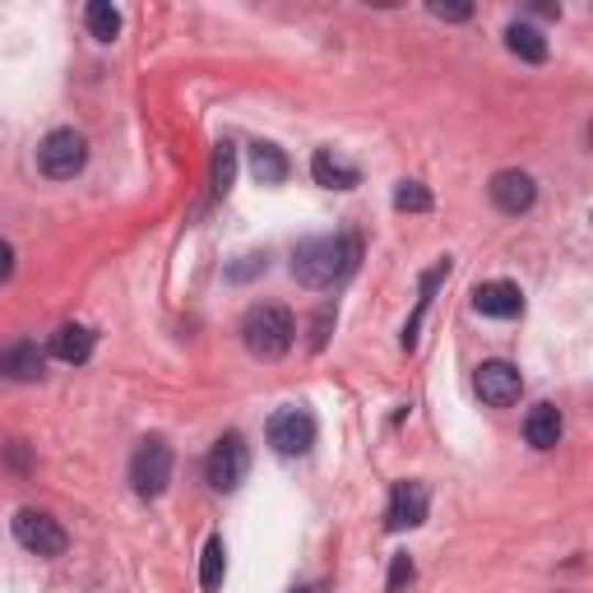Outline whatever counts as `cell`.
<instances>
[{"mask_svg":"<svg viewBox=\"0 0 593 593\" xmlns=\"http://www.w3.org/2000/svg\"><path fill=\"white\" fill-rule=\"evenodd\" d=\"M362 260V246L358 237L348 232H334V237H306L301 246L293 251V278L301 283V288H339V283L358 270Z\"/></svg>","mask_w":593,"mask_h":593,"instance_id":"1","label":"cell"},{"mask_svg":"<svg viewBox=\"0 0 593 593\" xmlns=\"http://www.w3.org/2000/svg\"><path fill=\"white\" fill-rule=\"evenodd\" d=\"M293 334H297V325H293L288 306H251L246 320H241V343L260 362H278L293 348Z\"/></svg>","mask_w":593,"mask_h":593,"instance_id":"2","label":"cell"},{"mask_svg":"<svg viewBox=\"0 0 593 593\" xmlns=\"http://www.w3.org/2000/svg\"><path fill=\"white\" fill-rule=\"evenodd\" d=\"M84 163H89V140H84L79 130H52V135L37 144V167H42V177H52V182L79 177Z\"/></svg>","mask_w":593,"mask_h":593,"instance_id":"3","label":"cell"},{"mask_svg":"<svg viewBox=\"0 0 593 593\" xmlns=\"http://www.w3.org/2000/svg\"><path fill=\"white\" fill-rule=\"evenodd\" d=\"M167 482H172V446L163 436H149V441H140L135 459H130V487H135V496L153 501L167 492Z\"/></svg>","mask_w":593,"mask_h":593,"instance_id":"4","label":"cell"},{"mask_svg":"<svg viewBox=\"0 0 593 593\" xmlns=\"http://www.w3.org/2000/svg\"><path fill=\"white\" fill-rule=\"evenodd\" d=\"M14 538L24 552H33L42 561H56V557H65V547H70V534H65L61 519H52L47 510H19L14 515Z\"/></svg>","mask_w":593,"mask_h":593,"instance_id":"5","label":"cell"},{"mask_svg":"<svg viewBox=\"0 0 593 593\" xmlns=\"http://www.w3.org/2000/svg\"><path fill=\"white\" fill-rule=\"evenodd\" d=\"M246 469H251V450L246 441H241L237 431L218 436L209 459H205V473H209V487L213 492H237L241 482H246Z\"/></svg>","mask_w":593,"mask_h":593,"instance_id":"6","label":"cell"},{"mask_svg":"<svg viewBox=\"0 0 593 593\" xmlns=\"http://www.w3.org/2000/svg\"><path fill=\"white\" fill-rule=\"evenodd\" d=\"M265 436H270V446L278 454H306V450L316 446V417L306 413V408H278L270 417Z\"/></svg>","mask_w":593,"mask_h":593,"instance_id":"7","label":"cell"},{"mask_svg":"<svg viewBox=\"0 0 593 593\" xmlns=\"http://www.w3.org/2000/svg\"><path fill=\"white\" fill-rule=\"evenodd\" d=\"M473 389H477V399L487 408H510L519 399V389H524V376H519V366H510V362H482L477 376H473Z\"/></svg>","mask_w":593,"mask_h":593,"instance_id":"8","label":"cell"},{"mask_svg":"<svg viewBox=\"0 0 593 593\" xmlns=\"http://www.w3.org/2000/svg\"><path fill=\"white\" fill-rule=\"evenodd\" d=\"M427 487L422 482H394V492H389V510H385V529L389 534H404V529H417V524L427 519Z\"/></svg>","mask_w":593,"mask_h":593,"instance_id":"9","label":"cell"},{"mask_svg":"<svg viewBox=\"0 0 593 593\" xmlns=\"http://www.w3.org/2000/svg\"><path fill=\"white\" fill-rule=\"evenodd\" d=\"M487 190H492V205H496L501 213H529V209H534V200H538L534 177H529V172H519V167L496 172Z\"/></svg>","mask_w":593,"mask_h":593,"instance_id":"10","label":"cell"},{"mask_svg":"<svg viewBox=\"0 0 593 593\" xmlns=\"http://www.w3.org/2000/svg\"><path fill=\"white\" fill-rule=\"evenodd\" d=\"M473 306H477V316H492V320H515L524 316V293L515 288V283H482V288L473 293Z\"/></svg>","mask_w":593,"mask_h":593,"instance_id":"11","label":"cell"},{"mask_svg":"<svg viewBox=\"0 0 593 593\" xmlns=\"http://www.w3.org/2000/svg\"><path fill=\"white\" fill-rule=\"evenodd\" d=\"M0 376H6V381H42V376H47V353H42L37 343L0 348Z\"/></svg>","mask_w":593,"mask_h":593,"instance_id":"12","label":"cell"},{"mask_svg":"<svg viewBox=\"0 0 593 593\" xmlns=\"http://www.w3.org/2000/svg\"><path fill=\"white\" fill-rule=\"evenodd\" d=\"M94 343H98V334H94V329H84V325H61L56 334H52V348H47V358L79 366V362H89V358H94Z\"/></svg>","mask_w":593,"mask_h":593,"instance_id":"13","label":"cell"},{"mask_svg":"<svg viewBox=\"0 0 593 593\" xmlns=\"http://www.w3.org/2000/svg\"><path fill=\"white\" fill-rule=\"evenodd\" d=\"M561 408L557 404H534L529 417H524V441H529L534 450H552L561 441Z\"/></svg>","mask_w":593,"mask_h":593,"instance_id":"14","label":"cell"},{"mask_svg":"<svg viewBox=\"0 0 593 593\" xmlns=\"http://www.w3.org/2000/svg\"><path fill=\"white\" fill-rule=\"evenodd\" d=\"M311 172H316V182L329 186V190H353L362 182V172L353 163H343L334 149H316V158H311Z\"/></svg>","mask_w":593,"mask_h":593,"instance_id":"15","label":"cell"},{"mask_svg":"<svg viewBox=\"0 0 593 593\" xmlns=\"http://www.w3.org/2000/svg\"><path fill=\"white\" fill-rule=\"evenodd\" d=\"M251 172L260 186H278V182H288V158L274 144H251Z\"/></svg>","mask_w":593,"mask_h":593,"instance_id":"16","label":"cell"},{"mask_svg":"<svg viewBox=\"0 0 593 593\" xmlns=\"http://www.w3.org/2000/svg\"><path fill=\"white\" fill-rule=\"evenodd\" d=\"M505 47H510L519 61H529V65L547 61V37L534 24H510V29H505Z\"/></svg>","mask_w":593,"mask_h":593,"instance_id":"17","label":"cell"},{"mask_svg":"<svg viewBox=\"0 0 593 593\" xmlns=\"http://www.w3.org/2000/svg\"><path fill=\"white\" fill-rule=\"evenodd\" d=\"M84 24H89V33H94L98 42H117V33H121V10L107 6V0H94V6L84 10Z\"/></svg>","mask_w":593,"mask_h":593,"instance_id":"18","label":"cell"},{"mask_svg":"<svg viewBox=\"0 0 593 593\" xmlns=\"http://www.w3.org/2000/svg\"><path fill=\"white\" fill-rule=\"evenodd\" d=\"M223 570H228V547H223V538H209L205 542V561H200V584L213 593L218 584H223Z\"/></svg>","mask_w":593,"mask_h":593,"instance_id":"19","label":"cell"},{"mask_svg":"<svg viewBox=\"0 0 593 593\" xmlns=\"http://www.w3.org/2000/svg\"><path fill=\"white\" fill-rule=\"evenodd\" d=\"M446 274H450V260H446V265H436V270L422 278V297H417V311H413V320L404 325V348H413V343H417V325H422L427 306H431V293H436V283H441Z\"/></svg>","mask_w":593,"mask_h":593,"instance_id":"20","label":"cell"},{"mask_svg":"<svg viewBox=\"0 0 593 593\" xmlns=\"http://www.w3.org/2000/svg\"><path fill=\"white\" fill-rule=\"evenodd\" d=\"M394 209L404 213H427L431 209V190L422 182H399V190H394Z\"/></svg>","mask_w":593,"mask_h":593,"instance_id":"21","label":"cell"},{"mask_svg":"<svg viewBox=\"0 0 593 593\" xmlns=\"http://www.w3.org/2000/svg\"><path fill=\"white\" fill-rule=\"evenodd\" d=\"M232 177H237V149L223 140V144H218V153H213V190L228 195L232 190Z\"/></svg>","mask_w":593,"mask_h":593,"instance_id":"22","label":"cell"},{"mask_svg":"<svg viewBox=\"0 0 593 593\" xmlns=\"http://www.w3.org/2000/svg\"><path fill=\"white\" fill-rule=\"evenodd\" d=\"M404 584H413V557L408 552H399L389 561V580H385V593H399Z\"/></svg>","mask_w":593,"mask_h":593,"instance_id":"23","label":"cell"},{"mask_svg":"<svg viewBox=\"0 0 593 593\" xmlns=\"http://www.w3.org/2000/svg\"><path fill=\"white\" fill-rule=\"evenodd\" d=\"M10 274H14V246L0 237V283H10Z\"/></svg>","mask_w":593,"mask_h":593,"instance_id":"24","label":"cell"},{"mask_svg":"<svg viewBox=\"0 0 593 593\" xmlns=\"http://www.w3.org/2000/svg\"><path fill=\"white\" fill-rule=\"evenodd\" d=\"M431 14H436V19H454V24H459V19L473 14V6H431Z\"/></svg>","mask_w":593,"mask_h":593,"instance_id":"25","label":"cell"},{"mask_svg":"<svg viewBox=\"0 0 593 593\" xmlns=\"http://www.w3.org/2000/svg\"><path fill=\"white\" fill-rule=\"evenodd\" d=\"M293 593H311V589H293Z\"/></svg>","mask_w":593,"mask_h":593,"instance_id":"26","label":"cell"}]
</instances>
